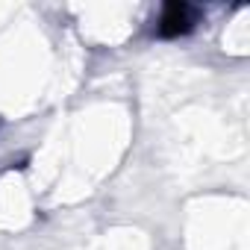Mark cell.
I'll return each mask as SVG.
<instances>
[{
  "label": "cell",
  "instance_id": "1",
  "mask_svg": "<svg viewBox=\"0 0 250 250\" xmlns=\"http://www.w3.org/2000/svg\"><path fill=\"white\" fill-rule=\"evenodd\" d=\"M162 36H177V33H186V30H191V18H188V6H180V3H174V6H168L165 9V15H162Z\"/></svg>",
  "mask_w": 250,
  "mask_h": 250
}]
</instances>
